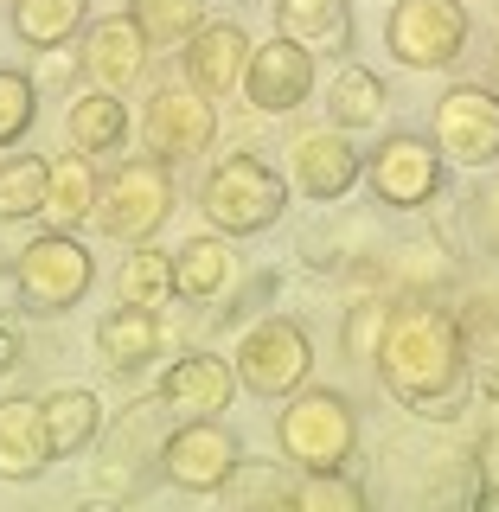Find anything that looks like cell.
I'll return each instance as SVG.
<instances>
[{"label": "cell", "instance_id": "7a4b0ae2", "mask_svg": "<svg viewBox=\"0 0 499 512\" xmlns=\"http://www.w3.org/2000/svg\"><path fill=\"white\" fill-rule=\"evenodd\" d=\"M276 442L282 461L295 474H340L359 448V410L340 391H288V404L276 416Z\"/></svg>", "mask_w": 499, "mask_h": 512}, {"label": "cell", "instance_id": "3957f363", "mask_svg": "<svg viewBox=\"0 0 499 512\" xmlns=\"http://www.w3.org/2000/svg\"><path fill=\"white\" fill-rule=\"evenodd\" d=\"M199 212L224 237H256V231H269V224L288 212V186H282V173L269 167V160L231 154V160L212 167V180H205V192H199Z\"/></svg>", "mask_w": 499, "mask_h": 512}, {"label": "cell", "instance_id": "e575fe53", "mask_svg": "<svg viewBox=\"0 0 499 512\" xmlns=\"http://www.w3.org/2000/svg\"><path fill=\"white\" fill-rule=\"evenodd\" d=\"M77 71H84V52H64V45H52V52H39V71H32V84H39V90H64Z\"/></svg>", "mask_w": 499, "mask_h": 512}, {"label": "cell", "instance_id": "4dcf8cb0", "mask_svg": "<svg viewBox=\"0 0 499 512\" xmlns=\"http://www.w3.org/2000/svg\"><path fill=\"white\" fill-rule=\"evenodd\" d=\"M32 116H39V84L26 71H0V148L26 141Z\"/></svg>", "mask_w": 499, "mask_h": 512}, {"label": "cell", "instance_id": "603a6c76", "mask_svg": "<svg viewBox=\"0 0 499 512\" xmlns=\"http://www.w3.org/2000/svg\"><path fill=\"white\" fill-rule=\"evenodd\" d=\"M384 109H391V96H384V77L365 71V64H340L327 84V116L333 128H346V135H365V128L384 122Z\"/></svg>", "mask_w": 499, "mask_h": 512}, {"label": "cell", "instance_id": "5bb4252c", "mask_svg": "<svg viewBox=\"0 0 499 512\" xmlns=\"http://www.w3.org/2000/svg\"><path fill=\"white\" fill-rule=\"evenodd\" d=\"M288 154H295V186H301V199L333 205V199H346V192L365 180V154L352 148L346 128H320V135H301Z\"/></svg>", "mask_w": 499, "mask_h": 512}, {"label": "cell", "instance_id": "ba28073f", "mask_svg": "<svg viewBox=\"0 0 499 512\" xmlns=\"http://www.w3.org/2000/svg\"><path fill=\"white\" fill-rule=\"evenodd\" d=\"M442 173H448L442 148L423 141V135H410V128H391V135L365 154V180H372L378 205H391V212H423L442 192Z\"/></svg>", "mask_w": 499, "mask_h": 512}, {"label": "cell", "instance_id": "f1b7e54d", "mask_svg": "<svg viewBox=\"0 0 499 512\" xmlns=\"http://www.w3.org/2000/svg\"><path fill=\"white\" fill-rule=\"evenodd\" d=\"M45 180H52V160H39V154H7V160H0V218H7V224L39 218Z\"/></svg>", "mask_w": 499, "mask_h": 512}, {"label": "cell", "instance_id": "484cf974", "mask_svg": "<svg viewBox=\"0 0 499 512\" xmlns=\"http://www.w3.org/2000/svg\"><path fill=\"white\" fill-rule=\"evenodd\" d=\"M90 20V0H13V32L39 52L52 45H71Z\"/></svg>", "mask_w": 499, "mask_h": 512}, {"label": "cell", "instance_id": "f546056e", "mask_svg": "<svg viewBox=\"0 0 499 512\" xmlns=\"http://www.w3.org/2000/svg\"><path fill=\"white\" fill-rule=\"evenodd\" d=\"M391 301H397L391 288H359V295H352V308L340 320V352H346V359L372 365V352L384 340V320H391Z\"/></svg>", "mask_w": 499, "mask_h": 512}, {"label": "cell", "instance_id": "2e32d148", "mask_svg": "<svg viewBox=\"0 0 499 512\" xmlns=\"http://www.w3.org/2000/svg\"><path fill=\"white\" fill-rule=\"evenodd\" d=\"M231 397H237V372L218 352H186L160 378V410H173V416H224Z\"/></svg>", "mask_w": 499, "mask_h": 512}, {"label": "cell", "instance_id": "ffe728a7", "mask_svg": "<svg viewBox=\"0 0 499 512\" xmlns=\"http://www.w3.org/2000/svg\"><path fill=\"white\" fill-rule=\"evenodd\" d=\"M154 352H160V314L154 308L122 301V308H109L96 320V359H103L109 372H141Z\"/></svg>", "mask_w": 499, "mask_h": 512}, {"label": "cell", "instance_id": "52a82bcc", "mask_svg": "<svg viewBox=\"0 0 499 512\" xmlns=\"http://www.w3.org/2000/svg\"><path fill=\"white\" fill-rule=\"evenodd\" d=\"M384 45L410 71H442L468 52V7L461 0H397L384 20Z\"/></svg>", "mask_w": 499, "mask_h": 512}, {"label": "cell", "instance_id": "7c38bea8", "mask_svg": "<svg viewBox=\"0 0 499 512\" xmlns=\"http://www.w3.org/2000/svg\"><path fill=\"white\" fill-rule=\"evenodd\" d=\"M314 90V52H301L295 39H263L250 45V64H244V103L263 109V116H288L301 109Z\"/></svg>", "mask_w": 499, "mask_h": 512}, {"label": "cell", "instance_id": "30bf717a", "mask_svg": "<svg viewBox=\"0 0 499 512\" xmlns=\"http://www.w3.org/2000/svg\"><path fill=\"white\" fill-rule=\"evenodd\" d=\"M436 148L455 167H493L499 160V90L455 84L436 96Z\"/></svg>", "mask_w": 499, "mask_h": 512}, {"label": "cell", "instance_id": "8992f818", "mask_svg": "<svg viewBox=\"0 0 499 512\" xmlns=\"http://www.w3.org/2000/svg\"><path fill=\"white\" fill-rule=\"evenodd\" d=\"M231 372L250 397H288L301 391L314 372V340L301 320L288 314H269V320H250L237 333V352H231Z\"/></svg>", "mask_w": 499, "mask_h": 512}, {"label": "cell", "instance_id": "d590c367", "mask_svg": "<svg viewBox=\"0 0 499 512\" xmlns=\"http://www.w3.org/2000/svg\"><path fill=\"white\" fill-rule=\"evenodd\" d=\"M20 359H26L20 320H13V314H0V378H7V372H20Z\"/></svg>", "mask_w": 499, "mask_h": 512}, {"label": "cell", "instance_id": "d6986e66", "mask_svg": "<svg viewBox=\"0 0 499 512\" xmlns=\"http://www.w3.org/2000/svg\"><path fill=\"white\" fill-rule=\"evenodd\" d=\"M276 32L314 58L352 52V0H276Z\"/></svg>", "mask_w": 499, "mask_h": 512}, {"label": "cell", "instance_id": "277c9868", "mask_svg": "<svg viewBox=\"0 0 499 512\" xmlns=\"http://www.w3.org/2000/svg\"><path fill=\"white\" fill-rule=\"evenodd\" d=\"M173 218V173L160 154H135L96 186V231L116 244H148L160 224Z\"/></svg>", "mask_w": 499, "mask_h": 512}, {"label": "cell", "instance_id": "d4e9b609", "mask_svg": "<svg viewBox=\"0 0 499 512\" xmlns=\"http://www.w3.org/2000/svg\"><path fill=\"white\" fill-rule=\"evenodd\" d=\"M116 295L122 301H135V308H167L180 288H173V250H160L154 237L148 244H128V256H122V269H116Z\"/></svg>", "mask_w": 499, "mask_h": 512}, {"label": "cell", "instance_id": "5b68a950", "mask_svg": "<svg viewBox=\"0 0 499 512\" xmlns=\"http://www.w3.org/2000/svg\"><path fill=\"white\" fill-rule=\"evenodd\" d=\"M90 282H96V263L77 244V231H39L13 256V288H20L26 314H71L90 295Z\"/></svg>", "mask_w": 499, "mask_h": 512}, {"label": "cell", "instance_id": "836d02e7", "mask_svg": "<svg viewBox=\"0 0 499 512\" xmlns=\"http://www.w3.org/2000/svg\"><path fill=\"white\" fill-rule=\"evenodd\" d=\"M468 212H474V231H480V244H487L499 256V173L493 180H480V192L468 199Z\"/></svg>", "mask_w": 499, "mask_h": 512}, {"label": "cell", "instance_id": "74e56055", "mask_svg": "<svg viewBox=\"0 0 499 512\" xmlns=\"http://www.w3.org/2000/svg\"><path fill=\"white\" fill-rule=\"evenodd\" d=\"M474 506H480V512H499V480H493V487H480V493H474Z\"/></svg>", "mask_w": 499, "mask_h": 512}, {"label": "cell", "instance_id": "cb8c5ba5", "mask_svg": "<svg viewBox=\"0 0 499 512\" xmlns=\"http://www.w3.org/2000/svg\"><path fill=\"white\" fill-rule=\"evenodd\" d=\"M173 288H180V301H218L231 288V244H224V231H212V237L192 231L173 250Z\"/></svg>", "mask_w": 499, "mask_h": 512}, {"label": "cell", "instance_id": "9a60e30c", "mask_svg": "<svg viewBox=\"0 0 499 512\" xmlns=\"http://www.w3.org/2000/svg\"><path fill=\"white\" fill-rule=\"evenodd\" d=\"M84 77L90 84H103V90H128L141 71H148V52L154 45L141 39V26L128 20V13H103L96 26H84Z\"/></svg>", "mask_w": 499, "mask_h": 512}, {"label": "cell", "instance_id": "6da1fadb", "mask_svg": "<svg viewBox=\"0 0 499 512\" xmlns=\"http://www.w3.org/2000/svg\"><path fill=\"white\" fill-rule=\"evenodd\" d=\"M372 365H378L384 391L404 410L429 416V423H455L461 404L474 397V365H468V346H461V320H455V308H442L429 295L391 301V320H384Z\"/></svg>", "mask_w": 499, "mask_h": 512}, {"label": "cell", "instance_id": "1f68e13d", "mask_svg": "<svg viewBox=\"0 0 499 512\" xmlns=\"http://www.w3.org/2000/svg\"><path fill=\"white\" fill-rule=\"evenodd\" d=\"M455 320H461V346H468V365H499V301H493V295H474Z\"/></svg>", "mask_w": 499, "mask_h": 512}, {"label": "cell", "instance_id": "7402d4cb", "mask_svg": "<svg viewBox=\"0 0 499 512\" xmlns=\"http://www.w3.org/2000/svg\"><path fill=\"white\" fill-rule=\"evenodd\" d=\"M96 167H90V154H58L52 160V180H45V205H39V218H45V231H77V224H90L96 218Z\"/></svg>", "mask_w": 499, "mask_h": 512}, {"label": "cell", "instance_id": "83f0119b", "mask_svg": "<svg viewBox=\"0 0 499 512\" xmlns=\"http://www.w3.org/2000/svg\"><path fill=\"white\" fill-rule=\"evenodd\" d=\"M128 20L141 26L154 52H173L205 26V0H128Z\"/></svg>", "mask_w": 499, "mask_h": 512}, {"label": "cell", "instance_id": "e0dca14e", "mask_svg": "<svg viewBox=\"0 0 499 512\" xmlns=\"http://www.w3.org/2000/svg\"><path fill=\"white\" fill-rule=\"evenodd\" d=\"M58 461L39 397H0V480H39Z\"/></svg>", "mask_w": 499, "mask_h": 512}, {"label": "cell", "instance_id": "8fae6325", "mask_svg": "<svg viewBox=\"0 0 499 512\" xmlns=\"http://www.w3.org/2000/svg\"><path fill=\"white\" fill-rule=\"evenodd\" d=\"M218 135V116H212V96H199L192 84H167L148 96V116H141V141L160 154V160H186V154H205Z\"/></svg>", "mask_w": 499, "mask_h": 512}, {"label": "cell", "instance_id": "ac0fdd59", "mask_svg": "<svg viewBox=\"0 0 499 512\" xmlns=\"http://www.w3.org/2000/svg\"><path fill=\"white\" fill-rule=\"evenodd\" d=\"M160 397L154 404H135L122 416L116 429H109V448H103V461H96V487L103 493H135V474H141V461L160 455Z\"/></svg>", "mask_w": 499, "mask_h": 512}, {"label": "cell", "instance_id": "4316f807", "mask_svg": "<svg viewBox=\"0 0 499 512\" xmlns=\"http://www.w3.org/2000/svg\"><path fill=\"white\" fill-rule=\"evenodd\" d=\"M45 429H52V448L58 455H77L103 436V404L96 391H52L45 397Z\"/></svg>", "mask_w": 499, "mask_h": 512}, {"label": "cell", "instance_id": "8d00e7d4", "mask_svg": "<svg viewBox=\"0 0 499 512\" xmlns=\"http://www.w3.org/2000/svg\"><path fill=\"white\" fill-rule=\"evenodd\" d=\"M474 474H480V487H493V480H499V429H493L487 442H480V455H474Z\"/></svg>", "mask_w": 499, "mask_h": 512}, {"label": "cell", "instance_id": "4fadbf2b", "mask_svg": "<svg viewBox=\"0 0 499 512\" xmlns=\"http://www.w3.org/2000/svg\"><path fill=\"white\" fill-rule=\"evenodd\" d=\"M244 64H250V32L231 26V20H205L180 45L186 84L199 90V96H212V103H218V96H231V90H244Z\"/></svg>", "mask_w": 499, "mask_h": 512}, {"label": "cell", "instance_id": "f35d334b", "mask_svg": "<svg viewBox=\"0 0 499 512\" xmlns=\"http://www.w3.org/2000/svg\"><path fill=\"white\" fill-rule=\"evenodd\" d=\"M493 90H499V52H493Z\"/></svg>", "mask_w": 499, "mask_h": 512}, {"label": "cell", "instance_id": "d6a6232c", "mask_svg": "<svg viewBox=\"0 0 499 512\" xmlns=\"http://www.w3.org/2000/svg\"><path fill=\"white\" fill-rule=\"evenodd\" d=\"M295 506H301V512H359L365 493L346 480V468H340V474H301V480H295Z\"/></svg>", "mask_w": 499, "mask_h": 512}, {"label": "cell", "instance_id": "9c48e42d", "mask_svg": "<svg viewBox=\"0 0 499 512\" xmlns=\"http://www.w3.org/2000/svg\"><path fill=\"white\" fill-rule=\"evenodd\" d=\"M237 461H244V442L218 416H180V429H167L160 442V474L186 493H224Z\"/></svg>", "mask_w": 499, "mask_h": 512}, {"label": "cell", "instance_id": "44dd1931", "mask_svg": "<svg viewBox=\"0 0 499 512\" xmlns=\"http://www.w3.org/2000/svg\"><path fill=\"white\" fill-rule=\"evenodd\" d=\"M64 141H71L77 154H116L128 141V103L103 84L77 90L71 109H64Z\"/></svg>", "mask_w": 499, "mask_h": 512}]
</instances>
